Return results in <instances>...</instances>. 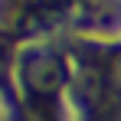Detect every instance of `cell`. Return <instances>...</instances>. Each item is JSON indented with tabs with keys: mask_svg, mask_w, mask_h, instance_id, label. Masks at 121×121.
Segmentation results:
<instances>
[{
	"mask_svg": "<svg viewBox=\"0 0 121 121\" xmlns=\"http://www.w3.org/2000/svg\"><path fill=\"white\" fill-rule=\"evenodd\" d=\"M23 75H26V85H30L33 92L52 95V92L62 85V79H65V69H62V62L56 59L52 52H36V56L26 59Z\"/></svg>",
	"mask_w": 121,
	"mask_h": 121,
	"instance_id": "cell-1",
	"label": "cell"
},
{
	"mask_svg": "<svg viewBox=\"0 0 121 121\" xmlns=\"http://www.w3.org/2000/svg\"><path fill=\"white\" fill-rule=\"evenodd\" d=\"M7 56H10V52H7V46H3V43H0V72H3V69H7Z\"/></svg>",
	"mask_w": 121,
	"mask_h": 121,
	"instance_id": "cell-2",
	"label": "cell"
}]
</instances>
